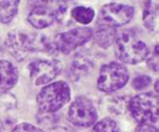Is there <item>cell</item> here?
Listing matches in <instances>:
<instances>
[{
  "mask_svg": "<svg viewBox=\"0 0 159 132\" xmlns=\"http://www.w3.org/2000/svg\"><path fill=\"white\" fill-rule=\"evenodd\" d=\"M5 45L16 60L22 61L33 52H49L52 43L43 34H33L24 30H13L7 34Z\"/></svg>",
  "mask_w": 159,
  "mask_h": 132,
  "instance_id": "1",
  "label": "cell"
},
{
  "mask_svg": "<svg viewBox=\"0 0 159 132\" xmlns=\"http://www.w3.org/2000/svg\"><path fill=\"white\" fill-rule=\"evenodd\" d=\"M115 55L124 64L137 65L146 60L149 55L148 47L132 30H126L117 35Z\"/></svg>",
  "mask_w": 159,
  "mask_h": 132,
  "instance_id": "2",
  "label": "cell"
},
{
  "mask_svg": "<svg viewBox=\"0 0 159 132\" xmlns=\"http://www.w3.org/2000/svg\"><path fill=\"white\" fill-rule=\"evenodd\" d=\"M70 99V88L68 83L57 81L45 86L36 96V102L41 113L52 114L57 112Z\"/></svg>",
  "mask_w": 159,
  "mask_h": 132,
  "instance_id": "3",
  "label": "cell"
},
{
  "mask_svg": "<svg viewBox=\"0 0 159 132\" xmlns=\"http://www.w3.org/2000/svg\"><path fill=\"white\" fill-rule=\"evenodd\" d=\"M128 69L117 61H110L100 69L97 88L104 93H113L122 89L128 83Z\"/></svg>",
  "mask_w": 159,
  "mask_h": 132,
  "instance_id": "4",
  "label": "cell"
},
{
  "mask_svg": "<svg viewBox=\"0 0 159 132\" xmlns=\"http://www.w3.org/2000/svg\"><path fill=\"white\" fill-rule=\"evenodd\" d=\"M128 109L138 123H156L158 121V96L153 93L136 95L129 100Z\"/></svg>",
  "mask_w": 159,
  "mask_h": 132,
  "instance_id": "5",
  "label": "cell"
},
{
  "mask_svg": "<svg viewBox=\"0 0 159 132\" xmlns=\"http://www.w3.org/2000/svg\"><path fill=\"white\" fill-rule=\"evenodd\" d=\"M98 119V112L90 99L80 96L72 102L68 111V120L74 126L89 128Z\"/></svg>",
  "mask_w": 159,
  "mask_h": 132,
  "instance_id": "6",
  "label": "cell"
},
{
  "mask_svg": "<svg viewBox=\"0 0 159 132\" xmlns=\"http://www.w3.org/2000/svg\"><path fill=\"white\" fill-rule=\"evenodd\" d=\"M93 36V30L90 27H75L61 34L53 39V49L64 55H69L75 49L87 43Z\"/></svg>",
  "mask_w": 159,
  "mask_h": 132,
  "instance_id": "7",
  "label": "cell"
},
{
  "mask_svg": "<svg viewBox=\"0 0 159 132\" xmlns=\"http://www.w3.org/2000/svg\"><path fill=\"white\" fill-rule=\"evenodd\" d=\"M135 9L127 4L110 2L103 5L98 15V24L119 27L130 22Z\"/></svg>",
  "mask_w": 159,
  "mask_h": 132,
  "instance_id": "8",
  "label": "cell"
},
{
  "mask_svg": "<svg viewBox=\"0 0 159 132\" xmlns=\"http://www.w3.org/2000/svg\"><path fill=\"white\" fill-rule=\"evenodd\" d=\"M29 78L34 86L52 82L60 75L62 64L58 60H35L28 65Z\"/></svg>",
  "mask_w": 159,
  "mask_h": 132,
  "instance_id": "9",
  "label": "cell"
},
{
  "mask_svg": "<svg viewBox=\"0 0 159 132\" xmlns=\"http://www.w3.org/2000/svg\"><path fill=\"white\" fill-rule=\"evenodd\" d=\"M18 81V71L11 61L0 57V95L7 93Z\"/></svg>",
  "mask_w": 159,
  "mask_h": 132,
  "instance_id": "10",
  "label": "cell"
},
{
  "mask_svg": "<svg viewBox=\"0 0 159 132\" xmlns=\"http://www.w3.org/2000/svg\"><path fill=\"white\" fill-rule=\"evenodd\" d=\"M27 21L35 30H43L49 27L56 21L53 10L47 7L32 8L27 16Z\"/></svg>",
  "mask_w": 159,
  "mask_h": 132,
  "instance_id": "11",
  "label": "cell"
},
{
  "mask_svg": "<svg viewBox=\"0 0 159 132\" xmlns=\"http://www.w3.org/2000/svg\"><path fill=\"white\" fill-rule=\"evenodd\" d=\"M159 0H147L142 12V21L144 27L150 32H158Z\"/></svg>",
  "mask_w": 159,
  "mask_h": 132,
  "instance_id": "12",
  "label": "cell"
},
{
  "mask_svg": "<svg viewBox=\"0 0 159 132\" xmlns=\"http://www.w3.org/2000/svg\"><path fill=\"white\" fill-rule=\"evenodd\" d=\"M94 66V60L89 53L80 52L72 61L73 76L80 78L81 76L89 75L93 71Z\"/></svg>",
  "mask_w": 159,
  "mask_h": 132,
  "instance_id": "13",
  "label": "cell"
},
{
  "mask_svg": "<svg viewBox=\"0 0 159 132\" xmlns=\"http://www.w3.org/2000/svg\"><path fill=\"white\" fill-rule=\"evenodd\" d=\"M117 35L118 34H117L116 27L104 25V24H99L96 31L93 32L95 43L102 48H108L113 43H115Z\"/></svg>",
  "mask_w": 159,
  "mask_h": 132,
  "instance_id": "14",
  "label": "cell"
},
{
  "mask_svg": "<svg viewBox=\"0 0 159 132\" xmlns=\"http://www.w3.org/2000/svg\"><path fill=\"white\" fill-rule=\"evenodd\" d=\"M20 0H0V22L8 24L18 13Z\"/></svg>",
  "mask_w": 159,
  "mask_h": 132,
  "instance_id": "15",
  "label": "cell"
},
{
  "mask_svg": "<svg viewBox=\"0 0 159 132\" xmlns=\"http://www.w3.org/2000/svg\"><path fill=\"white\" fill-rule=\"evenodd\" d=\"M70 14H72V17L75 21H77L80 24H83V25H87V24L91 23L96 15L93 8L82 5L74 7Z\"/></svg>",
  "mask_w": 159,
  "mask_h": 132,
  "instance_id": "16",
  "label": "cell"
},
{
  "mask_svg": "<svg viewBox=\"0 0 159 132\" xmlns=\"http://www.w3.org/2000/svg\"><path fill=\"white\" fill-rule=\"evenodd\" d=\"M128 102L127 100H125L124 97L116 96V97L107 98L106 105H107V108L110 110L112 113H114L116 115H120L125 112V110H126V108L128 107Z\"/></svg>",
  "mask_w": 159,
  "mask_h": 132,
  "instance_id": "17",
  "label": "cell"
},
{
  "mask_svg": "<svg viewBox=\"0 0 159 132\" xmlns=\"http://www.w3.org/2000/svg\"><path fill=\"white\" fill-rule=\"evenodd\" d=\"M92 132H120L117 123L111 118H104L96 122Z\"/></svg>",
  "mask_w": 159,
  "mask_h": 132,
  "instance_id": "18",
  "label": "cell"
},
{
  "mask_svg": "<svg viewBox=\"0 0 159 132\" xmlns=\"http://www.w3.org/2000/svg\"><path fill=\"white\" fill-rule=\"evenodd\" d=\"M152 83V79L147 75H139L132 81V87L137 91H142L148 88Z\"/></svg>",
  "mask_w": 159,
  "mask_h": 132,
  "instance_id": "19",
  "label": "cell"
},
{
  "mask_svg": "<svg viewBox=\"0 0 159 132\" xmlns=\"http://www.w3.org/2000/svg\"><path fill=\"white\" fill-rule=\"evenodd\" d=\"M158 44L155 45V48H153L152 52L150 53V55L147 56V57H146V61H147V65L148 67L152 70L153 72H158Z\"/></svg>",
  "mask_w": 159,
  "mask_h": 132,
  "instance_id": "20",
  "label": "cell"
},
{
  "mask_svg": "<svg viewBox=\"0 0 159 132\" xmlns=\"http://www.w3.org/2000/svg\"><path fill=\"white\" fill-rule=\"evenodd\" d=\"M66 9H68L66 4L64 1H58L57 5L53 10L54 16H56V21L61 22L65 19V17L66 16Z\"/></svg>",
  "mask_w": 159,
  "mask_h": 132,
  "instance_id": "21",
  "label": "cell"
},
{
  "mask_svg": "<svg viewBox=\"0 0 159 132\" xmlns=\"http://www.w3.org/2000/svg\"><path fill=\"white\" fill-rule=\"evenodd\" d=\"M12 132H44L39 127H36L29 123H20L17 126H15Z\"/></svg>",
  "mask_w": 159,
  "mask_h": 132,
  "instance_id": "22",
  "label": "cell"
},
{
  "mask_svg": "<svg viewBox=\"0 0 159 132\" xmlns=\"http://www.w3.org/2000/svg\"><path fill=\"white\" fill-rule=\"evenodd\" d=\"M135 132H158V129L149 123H139V125L136 127Z\"/></svg>",
  "mask_w": 159,
  "mask_h": 132,
  "instance_id": "23",
  "label": "cell"
},
{
  "mask_svg": "<svg viewBox=\"0 0 159 132\" xmlns=\"http://www.w3.org/2000/svg\"><path fill=\"white\" fill-rule=\"evenodd\" d=\"M26 2L32 8H36V7H47L48 4H51L52 2V0H26Z\"/></svg>",
  "mask_w": 159,
  "mask_h": 132,
  "instance_id": "24",
  "label": "cell"
},
{
  "mask_svg": "<svg viewBox=\"0 0 159 132\" xmlns=\"http://www.w3.org/2000/svg\"><path fill=\"white\" fill-rule=\"evenodd\" d=\"M48 132H75L73 131L69 127H65V126H54L52 128L49 129Z\"/></svg>",
  "mask_w": 159,
  "mask_h": 132,
  "instance_id": "25",
  "label": "cell"
},
{
  "mask_svg": "<svg viewBox=\"0 0 159 132\" xmlns=\"http://www.w3.org/2000/svg\"><path fill=\"white\" fill-rule=\"evenodd\" d=\"M155 92H156V94L158 93V80L155 82Z\"/></svg>",
  "mask_w": 159,
  "mask_h": 132,
  "instance_id": "26",
  "label": "cell"
},
{
  "mask_svg": "<svg viewBox=\"0 0 159 132\" xmlns=\"http://www.w3.org/2000/svg\"><path fill=\"white\" fill-rule=\"evenodd\" d=\"M1 131H2V122L0 121V132H1Z\"/></svg>",
  "mask_w": 159,
  "mask_h": 132,
  "instance_id": "27",
  "label": "cell"
}]
</instances>
